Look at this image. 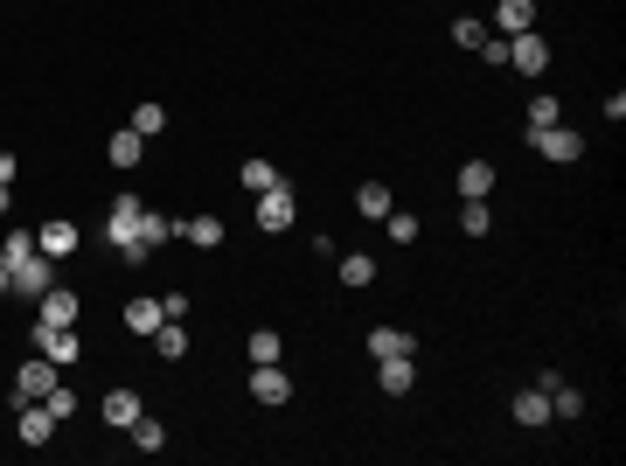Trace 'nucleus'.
<instances>
[{
    "instance_id": "1",
    "label": "nucleus",
    "mask_w": 626,
    "mask_h": 466,
    "mask_svg": "<svg viewBox=\"0 0 626 466\" xmlns=\"http://www.w3.org/2000/svg\"><path fill=\"white\" fill-rule=\"evenodd\" d=\"M293 223H300V195H293V181L279 174V181L258 195V230H272V237H279V230H293Z\"/></svg>"
},
{
    "instance_id": "2",
    "label": "nucleus",
    "mask_w": 626,
    "mask_h": 466,
    "mask_svg": "<svg viewBox=\"0 0 626 466\" xmlns=\"http://www.w3.org/2000/svg\"><path fill=\"white\" fill-rule=\"evenodd\" d=\"M529 147L550 167H571V160H585V133H571V126H529Z\"/></svg>"
},
{
    "instance_id": "3",
    "label": "nucleus",
    "mask_w": 626,
    "mask_h": 466,
    "mask_svg": "<svg viewBox=\"0 0 626 466\" xmlns=\"http://www.w3.org/2000/svg\"><path fill=\"white\" fill-rule=\"evenodd\" d=\"M56 390V362L49 355H28L21 369H14V390H7V404H42Z\"/></svg>"
},
{
    "instance_id": "4",
    "label": "nucleus",
    "mask_w": 626,
    "mask_h": 466,
    "mask_svg": "<svg viewBox=\"0 0 626 466\" xmlns=\"http://www.w3.org/2000/svg\"><path fill=\"white\" fill-rule=\"evenodd\" d=\"M140 209H147L140 195H112V216H105V244H112V251H126V244H133V230H140Z\"/></svg>"
},
{
    "instance_id": "5",
    "label": "nucleus",
    "mask_w": 626,
    "mask_h": 466,
    "mask_svg": "<svg viewBox=\"0 0 626 466\" xmlns=\"http://www.w3.org/2000/svg\"><path fill=\"white\" fill-rule=\"evenodd\" d=\"M508 63H515L522 77H543V70H550V42H543L536 28H529V35H508Z\"/></svg>"
},
{
    "instance_id": "6",
    "label": "nucleus",
    "mask_w": 626,
    "mask_h": 466,
    "mask_svg": "<svg viewBox=\"0 0 626 466\" xmlns=\"http://www.w3.org/2000/svg\"><path fill=\"white\" fill-rule=\"evenodd\" d=\"M49 286H56V258H42V251H35V258H21V265H14V293H21V300H42Z\"/></svg>"
},
{
    "instance_id": "7",
    "label": "nucleus",
    "mask_w": 626,
    "mask_h": 466,
    "mask_svg": "<svg viewBox=\"0 0 626 466\" xmlns=\"http://www.w3.org/2000/svg\"><path fill=\"white\" fill-rule=\"evenodd\" d=\"M35 355H49L56 369H70V362L84 355V341H77L70 327H35Z\"/></svg>"
},
{
    "instance_id": "8",
    "label": "nucleus",
    "mask_w": 626,
    "mask_h": 466,
    "mask_svg": "<svg viewBox=\"0 0 626 466\" xmlns=\"http://www.w3.org/2000/svg\"><path fill=\"white\" fill-rule=\"evenodd\" d=\"M251 397H258V404H286V397H293L286 369H279V362H251Z\"/></svg>"
},
{
    "instance_id": "9",
    "label": "nucleus",
    "mask_w": 626,
    "mask_h": 466,
    "mask_svg": "<svg viewBox=\"0 0 626 466\" xmlns=\"http://www.w3.org/2000/svg\"><path fill=\"white\" fill-rule=\"evenodd\" d=\"M35 313H42V327H77V293H70V286H49V293L35 300Z\"/></svg>"
},
{
    "instance_id": "10",
    "label": "nucleus",
    "mask_w": 626,
    "mask_h": 466,
    "mask_svg": "<svg viewBox=\"0 0 626 466\" xmlns=\"http://www.w3.org/2000/svg\"><path fill=\"white\" fill-rule=\"evenodd\" d=\"M77 244H84L77 223H42V230H35V251H42V258H70Z\"/></svg>"
},
{
    "instance_id": "11",
    "label": "nucleus",
    "mask_w": 626,
    "mask_h": 466,
    "mask_svg": "<svg viewBox=\"0 0 626 466\" xmlns=\"http://www.w3.org/2000/svg\"><path fill=\"white\" fill-rule=\"evenodd\" d=\"M14 411H21V446H49V439H56L49 404H14Z\"/></svg>"
},
{
    "instance_id": "12",
    "label": "nucleus",
    "mask_w": 626,
    "mask_h": 466,
    "mask_svg": "<svg viewBox=\"0 0 626 466\" xmlns=\"http://www.w3.org/2000/svg\"><path fill=\"white\" fill-rule=\"evenodd\" d=\"M536 28V0H501L494 7V35H529Z\"/></svg>"
},
{
    "instance_id": "13",
    "label": "nucleus",
    "mask_w": 626,
    "mask_h": 466,
    "mask_svg": "<svg viewBox=\"0 0 626 466\" xmlns=\"http://www.w3.org/2000/svg\"><path fill=\"white\" fill-rule=\"evenodd\" d=\"M376 369H383V390H390V397H404V390L418 383V355H383Z\"/></svg>"
},
{
    "instance_id": "14",
    "label": "nucleus",
    "mask_w": 626,
    "mask_h": 466,
    "mask_svg": "<svg viewBox=\"0 0 626 466\" xmlns=\"http://www.w3.org/2000/svg\"><path fill=\"white\" fill-rule=\"evenodd\" d=\"M147 341H154V355H160V362H181V355H188V327H181V320H160Z\"/></svg>"
},
{
    "instance_id": "15",
    "label": "nucleus",
    "mask_w": 626,
    "mask_h": 466,
    "mask_svg": "<svg viewBox=\"0 0 626 466\" xmlns=\"http://www.w3.org/2000/svg\"><path fill=\"white\" fill-rule=\"evenodd\" d=\"M167 237H181V223H167V216H154V209H140V230H133V244H140V251H160Z\"/></svg>"
},
{
    "instance_id": "16",
    "label": "nucleus",
    "mask_w": 626,
    "mask_h": 466,
    "mask_svg": "<svg viewBox=\"0 0 626 466\" xmlns=\"http://www.w3.org/2000/svg\"><path fill=\"white\" fill-rule=\"evenodd\" d=\"M181 237H188L195 251H223V216H188Z\"/></svg>"
},
{
    "instance_id": "17",
    "label": "nucleus",
    "mask_w": 626,
    "mask_h": 466,
    "mask_svg": "<svg viewBox=\"0 0 626 466\" xmlns=\"http://www.w3.org/2000/svg\"><path fill=\"white\" fill-rule=\"evenodd\" d=\"M369 355L383 362V355H418V334H404V327H376L369 334Z\"/></svg>"
},
{
    "instance_id": "18",
    "label": "nucleus",
    "mask_w": 626,
    "mask_h": 466,
    "mask_svg": "<svg viewBox=\"0 0 626 466\" xmlns=\"http://www.w3.org/2000/svg\"><path fill=\"white\" fill-rule=\"evenodd\" d=\"M133 418H140V397L133 390H105V425L112 432H133Z\"/></svg>"
},
{
    "instance_id": "19",
    "label": "nucleus",
    "mask_w": 626,
    "mask_h": 466,
    "mask_svg": "<svg viewBox=\"0 0 626 466\" xmlns=\"http://www.w3.org/2000/svg\"><path fill=\"white\" fill-rule=\"evenodd\" d=\"M480 195H494V167H487V160H467V167H460V202H480Z\"/></svg>"
},
{
    "instance_id": "20",
    "label": "nucleus",
    "mask_w": 626,
    "mask_h": 466,
    "mask_svg": "<svg viewBox=\"0 0 626 466\" xmlns=\"http://www.w3.org/2000/svg\"><path fill=\"white\" fill-rule=\"evenodd\" d=\"M515 425H529V432H536V425H550V397H543V383L515 397Z\"/></svg>"
},
{
    "instance_id": "21",
    "label": "nucleus",
    "mask_w": 626,
    "mask_h": 466,
    "mask_svg": "<svg viewBox=\"0 0 626 466\" xmlns=\"http://www.w3.org/2000/svg\"><path fill=\"white\" fill-rule=\"evenodd\" d=\"M105 154H112V167H140V154H147V140H140V133H133V126H119V133H112V147H105Z\"/></svg>"
},
{
    "instance_id": "22",
    "label": "nucleus",
    "mask_w": 626,
    "mask_h": 466,
    "mask_svg": "<svg viewBox=\"0 0 626 466\" xmlns=\"http://www.w3.org/2000/svg\"><path fill=\"white\" fill-rule=\"evenodd\" d=\"M355 209H362L369 223H383V216H390V188H383V181H362V188H355Z\"/></svg>"
},
{
    "instance_id": "23",
    "label": "nucleus",
    "mask_w": 626,
    "mask_h": 466,
    "mask_svg": "<svg viewBox=\"0 0 626 466\" xmlns=\"http://www.w3.org/2000/svg\"><path fill=\"white\" fill-rule=\"evenodd\" d=\"M341 286H355V293L376 286V258H369V251H348V258H341Z\"/></svg>"
},
{
    "instance_id": "24",
    "label": "nucleus",
    "mask_w": 626,
    "mask_h": 466,
    "mask_svg": "<svg viewBox=\"0 0 626 466\" xmlns=\"http://www.w3.org/2000/svg\"><path fill=\"white\" fill-rule=\"evenodd\" d=\"M160 320H167V313H160V300H147V293H140V300H126V327H133V334H154Z\"/></svg>"
},
{
    "instance_id": "25",
    "label": "nucleus",
    "mask_w": 626,
    "mask_h": 466,
    "mask_svg": "<svg viewBox=\"0 0 626 466\" xmlns=\"http://www.w3.org/2000/svg\"><path fill=\"white\" fill-rule=\"evenodd\" d=\"M133 446H140V453H160V446H167V425L140 411V418H133Z\"/></svg>"
},
{
    "instance_id": "26",
    "label": "nucleus",
    "mask_w": 626,
    "mask_h": 466,
    "mask_svg": "<svg viewBox=\"0 0 626 466\" xmlns=\"http://www.w3.org/2000/svg\"><path fill=\"white\" fill-rule=\"evenodd\" d=\"M237 181H244L251 195H265V188L279 181V167H272V160H244V167H237Z\"/></svg>"
},
{
    "instance_id": "27",
    "label": "nucleus",
    "mask_w": 626,
    "mask_h": 466,
    "mask_svg": "<svg viewBox=\"0 0 626 466\" xmlns=\"http://www.w3.org/2000/svg\"><path fill=\"white\" fill-rule=\"evenodd\" d=\"M133 133H140V140H154V133H167V112H160L154 98H147V105H133Z\"/></svg>"
},
{
    "instance_id": "28",
    "label": "nucleus",
    "mask_w": 626,
    "mask_h": 466,
    "mask_svg": "<svg viewBox=\"0 0 626 466\" xmlns=\"http://www.w3.org/2000/svg\"><path fill=\"white\" fill-rule=\"evenodd\" d=\"M460 230H467V237H487V230H494V209H487V195L460 209Z\"/></svg>"
},
{
    "instance_id": "29",
    "label": "nucleus",
    "mask_w": 626,
    "mask_h": 466,
    "mask_svg": "<svg viewBox=\"0 0 626 466\" xmlns=\"http://www.w3.org/2000/svg\"><path fill=\"white\" fill-rule=\"evenodd\" d=\"M383 230H390V244H418V216H404V209H390Z\"/></svg>"
},
{
    "instance_id": "30",
    "label": "nucleus",
    "mask_w": 626,
    "mask_h": 466,
    "mask_svg": "<svg viewBox=\"0 0 626 466\" xmlns=\"http://www.w3.org/2000/svg\"><path fill=\"white\" fill-rule=\"evenodd\" d=\"M0 258H7V265H21V258H35V230H7V244H0Z\"/></svg>"
},
{
    "instance_id": "31",
    "label": "nucleus",
    "mask_w": 626,
    "mask_h": 466,
    "mask_svg": "<svg viewBox=\"0 0 626 466\" xmlns=\"http://www.w3.org/2000/svg\"><path fill=\"white\" fill-rule=\"evenodd\" d=\"M279 348H286V341H279L272 327H258V334H251V362H279Z\"/></svg>"
},
{
    "instance_id": "32",
    "label": "nucleus",
    "mask_w": 626,
    "mask_h": 466,
    "mask_svg": "<svg viewBox=\"0 0 626 466\" xmlns=\"http://www.w3.org/2000/svg\"><path fill=\"white\" fill-rule=\"evenodd\" d=\"M453 42H460V49H480V42H487V21H453Z\"/></svg>"
},
{
    "instance_id": "33",
    "label": "nucleus",
    "mask_w": 626,
    "mask_h": 466,
    "mask_svg": "<svg viewBox=\"0 0 626 466\" xmlns=\"http://www.w3.org/2000/svg\"><path fill=\"white\" fill-rule=\"evenodd\" d=\"M42 404H49V418H56V425H63V418H70V411H77V390H63V383H56V390H49V397H42Z\"/></svg>"
},
{
    "instance_id": "34",
    "label": "nucleus",
    "mask_w": 626,
    "mask_h": 466,
    "mask_svg": "<svg viewBox=\"0 0 626 466\" xmlns=\"http://www.w3.org/2000/svg\"><path fill=\"white\" fill-rule=\"evenodd\" d=\"M529 126H557V98H529Z\"/></svg>"
},
{
    "instance_id": "35",
    "label": "nucleus",
    "mask_w": 626,
    "mask_h": 466,
    "mask_svg": "<svg viewBox=\"0 0 626 466\" xmlns=\"http://www.w3.org/2000/svg\"><path fill=\"white\" fill-rule=\"evenodd\" d=\"M14 167H21V160H14V154H0V188L14 181Z\"/></svg>"
},
{
    "instance_id": "36",
    "label": "nucleus",
    "mask_w": 626,
    "mask_h": 466,
    "mask_svg": "<svg viewBox=\"0 0 626 466\" xmlns=\"http://www.w3.org/2000/svg\"><path fill=\"white\" fill-rule=\"evenodd\" d=\"M0 293H14V265L7 258H0Z\"/></svg>"
},
{
    "instance_id": "37",
    "label": "nucleus",
    "mask_w": 626,
    "mask_h": 466,
    "mask_svg": "<svg viewBox=\"0 0 626 466\" xmlns=\"http://www.w3.org/2000/svg\"><path fill=\"white\" fill-rule=\"evenodd\" d=\"M7 209H14V195H7V188H0V216H7Z\"/></svg>"
}]
</instances>
